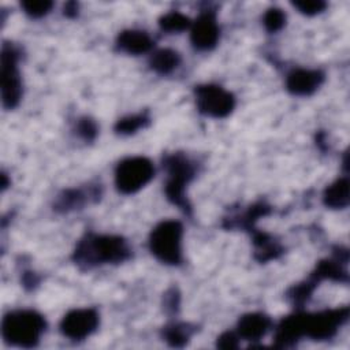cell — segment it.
Returning a JSON list of instances; mask_svg holds the SVG:
<instances>
[{
    "mask_svg": "<svg viewBox=\"0 0 350 350\" xmlns=\"http://www.w3.org/2000/svg\"><path fill=\"white\" fill-rule=\"evenodd\" d=\"M130 256L126 241L115 235H93L81 241L75 250V260L86 265L97 262H120Z\"/></svg>",
    "mask_w": 350,
    "mask_h": 350,
    "instance_id": "6da1fadb",
    "label": "cell"
},
{
    "mask_svg": "<svg viewBox=\"0 0 350 350\" xmlns=\"http://www.w3.org/2000/svg\"><path fill=\"white\" fill-rule=\"evenodd\" d=\"M45 329V320L34 310H16L4 316L1 334L5 342L21 347L34 346Z\"/></svg>",
    "mask_w": 350,
    "mask_h": 350,
    "instance_id": "7a4b0ae2",
    "label": "cell"
},
{
    "mask_svg": "<svg viewBox=\"0 0 350 350\" xmlns=\"http://www.w3.org/2000/svg\"><path fill=\"white\" fill-rule=\"evenodd\" d=\"M182 224L176 220H164L159 223L149 238L152 253L163 262L179 264L182 260Z\"/></svg>",
    "mask_w": 350,
    "mask_h": 350,
    "instance_id": "3957f363",
    "label": "cell"
},
{
    "mask_svg": "<svg viewBox=\"0 0 350 350\" xmlns=\"http://www.w3.org/2000/svg\"><path fill=\"white\" fill-rule=\"evenodd\" d=\"M154 174L153 164L149 159L135 156L122 160L115 171V183L119 191L131 194L144 187Z\"/></svg>",
    "mask_w": 350,
    "mask_h": 350,
    "instance_id": "277c9868",
    "label": "cell"
},
{
    "mask_svg": "<svg viewBox=\"0 0 350 350\" xmlns=\"http://www.w3.org/2000/svg\"><path fill=\"white\" fill-rule=\"evenodd\" d=\"M165 167L168 171V180L165 185L167 197L182 209L189 211L190 205L185 197V186L194 175L193 165L186 157L174 154L165 160Z\"/></svg>",
    "mask_w": 350,
    "mask_h": 350,
    "instance_id": "5b68a950",
    "label": "cell"
},
{
    "mask_svg": "<svg viewBox=\"0 0 350 350\" xmlns=\"http://www.w3.org/2000/svg\"><path fill=\"white\" fill-rule=\"evenodd\" d=\"M196 103L200 112L212 118L227 116L234 105V96L216 85H202L196 89Z\"/></svg>",
    "mask_w": 350,
    "mask_h": 350,
    "instance_id": "8992f818",
    "label": "cell"
},
{
    "mask_svg": "<svg viewBox=\"0 0 350 350\" xmlns=\"http://www.w3.org/2000/svg\"><path fill=\"white\" fill-rule=\"evenodd\" d=\"M16 62V52L11 46L4 45L1 51V98L5 108H14L22 94Z\"/></svg>",
    "mask_w": 350,
    "mask_h": 350,
    "instance_id": "52a82bcc",
    "label": "cell"
},
{
    "mask_svg": "<svg viewBox=\"0 0 350 350\" xmlns=\"http://www.w3.org/2000/svg\"><path fill=\"white\" fill-rule=\"evenodd\" d=\"M347 316V308L324 310L314 314H302L304 335H308L313 339H328L336 332Z\"/></svg>",
    "mask_w": 350,
    "mask_h": 350,
    "instance_id": "ba28073f",
    "label": "cell"
},
{
    "mask_svg": "<svg viewBox=\"0 0 350 350\" xmlns=\"http://www.w3.org/2000/svg\"><path fill=\"white\" fill-rule=\"evenodd\" d=\"M98 324V314L94 309H74L68 312L62 323V332L70 339H83L89 336Z\"/></svg>",
    "mask_w": 350,
    "mask_h": 350,
    "instance_id": "9c48e42d",
    "label": "cell"
},
{
    "mask_svg": "<svg viewBox=\"0 0 350 350\" xmlns=\"http://www.w3.org/2000/svg\"><path fill=\"white\" fill-rule=\"evenodd\" d=\"M219 38V26L212 11L202 12L191 26V42L198 49H211Z\"/></svg>",
    "mask_w": 350,
    "mask_h": 350,
    "instance_id": "30bf717a",
    "label": "cell"
},
{
    "mask_svg": "<svg viewBox=\"0 0 350 350\" xmlns=\"http://www.w3.org/2000/svg\"><path fill=\"white\" fill-rule=\"evenodd\" d=\"M324 75L317 70L298 68L288 74L286 85L287 89L297 96L312 94L323 82Z\"/></svg>",
    "mask_w": 350,
    "mask_h": 350,
    "instance_id": "8fae6325",
    "label": "cell"
},
{
    "mask_svg": "<svg viewBox=\"0 0 350 350\" xmlns=\"http://www.w3.org/2000/svg\"><path fill=\"white\" fill-rule=\"evenodd\" d=\"M271 327V320L262 313L243 314L238 321V332L247 340H257L267 334Z\"/></svg>",
    "mask_w": 350,
    "mask_h": 350,
    "instance_id": "7c38bea8",
    "label": "cell"
},
{
    "mask_svg": "<svg viewBox=\"0 0 350 350\" xmlns=\"http://www.w3.org/2000/svg\"><path fill=\"white\" fill-rule=\"evenodd\" d=\"M152 44L150 37L139 30H124L118 37L119 48L131 55L148 52L152 48Z\"/></svg>",
    "mask_w": 350,
    "mask_h": 350,
    "instance_id": "4fadbf2b",
    "label": "cell"
},
{
    "mask_svg": "<svg viewBox=\"0 0 350 350\" xmlns=\"http://www.w3.org/2000/svg\"><path fill=\"white\" fill-rule=\"evenodd\" d=\"M324 202L334 209L345 208L349 204V182L346 178L335 180L325 189Z\"/></svg>",
    "mask_w": 350,
    "mask_h": 350,
    "instance_id": "5bb4252c",
    "label": "cell"
},
{
    "mask_svg": "<svg viewBox=\"0 0 350 350\" xmlns=\"http://www.w3.org/2000/svg\"><path fill=\"white\" fill-rule=\"evenodd\" d=\"M179 55L172 49H159L150 57V66L160 74H168L179 64Z\"/></svg>",
    "mask_w": 350,
    "mask_h": 350,
    "instance_id": "9a60e30c",
    "label": "cell"
},
{
    "mask_svg": "<svg viewBox=\"0 0 350 350\" xmlns=\"http://www.w3.org/2000/svg\"><path fill=\"white\" fill-rule=\"evenodd\" d=\"M160 27L165 31H171V33H176V31H182L185 29H187L191 23H190V19L187 16H185L183 14L180 12H176V11H171L165 15H163L160 18Z\"/></svg>",
    "mask_w": 350,
    "mask_h": 350,
    "instance_id": "2e32d148",
    "label": "cell"
},
{
    "mask_svg": "<svg viewBox=\"0 0 350 350\" xmlns=\"http://www.w3.org/2000/svg\"><path fill=\"white\" fill-rule=\"evenodd\" d=\"M146 122H148V118L145 115H133V116L120 119L116 123L115 129H116V131H119L122 134H130V133H134L135 130H138L139 127H142Z\"/></svg>",
    "mask_w": 350,
    "mask_h": 350,
    "instance_id": "e0dca14e",
    "label": "cell"
},
{
    "mask_svg": "<svg viewBox=\"0 0 350 350\" xmlns=\"http://www.w3.org/2000/svg\"><path fill=\"white\" fill-rule=\"evenodd\" d=\"M21 5L25 10V12L29 14L30 16L40 18L48 14L53 4L46 0H29V1H22Z\"/></svg>",
    "mask_w": 350,
    "mask_h": 350,
    "instance_id": "ac0fdd59",
    "label": "cell"
},
{
    "mask_svg": "<svg viewBox=\"0 0 350 350\" xmlns=\"http://www.w3.org/2000/svg\"><path fill=\"white\" fill-rule=\"evenodd\" d=\"M286 15L280 8H269L264 15V25L268 31H278L283 27Z\"/></svg>",
    "mask_w": 350,
    "mask_h": 350,
    "instance_id": "d6986e66",
    "label": "cell"
},
{
    "mask_svg": "<svg viewBox=\"0 0 350 350\" xmlns=\"http://www.w3.org/2000/svg\"><path fill=\"white\" fill-rule=\"evenodd\" d=\"M167 340L174 346H182L189 338V329L186 325H172L165 331Z\"/></svg>",
    "mask_w": 350,
    "mask_h": 350,
    "instance_id": "ffe728a7",
    "label": "cell"
},
{
    "mask_svg": "<svg viewBox=\"0 0 350 350\" xmlns=\"http://www.w3.org/2000/svg\"><path fill=\"white\" fill-rule=\"evenodd\" d=\"M293 5L297 10H299V12L306 15L319 14L325 8V3L321 0H297V1H293Z\"/></svg>",
    "mask_w": 350,
    "mask_h": 350,
    "instance_id": "44dd1931",
    "label": "cell"
},
{
    "mask_svg": "<svg viewBox=\"0 0 350 350\" xmlns=\"http://www.w3.org/2000/svg\"><path fill=\"white\" fill-rule=\"evenodd\" d=\"M78 131L85 139H92L96 135V124L90 119H83L78 126Z\"/></svg>",
    "mask_w": 350,
    "mask_h": 350,
    "instance_id": "7402d4cb",
    "label": "cell"
},
{
    "mask_svg": "<svg viewBox=\"0 0 350 350\" xmlns=\"http://www.w3.org/2000/svg\"><path fill=\"white\" fill-rule=\"evenodd\" d=\"M217 346L221 349H234L238 346L237 338L232 332H224L217 338Z\"/></svg>",
    "mask_w": 350,
    "mask_h": 350,
    "instance_id": "603a6c76",
    "label": "cell"
}]
</instances>
